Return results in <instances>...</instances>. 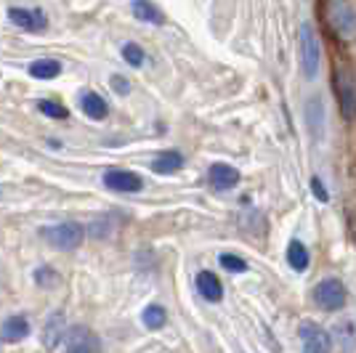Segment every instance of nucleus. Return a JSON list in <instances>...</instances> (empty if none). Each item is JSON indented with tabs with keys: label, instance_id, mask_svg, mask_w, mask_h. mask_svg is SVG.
I'll use <instances>...</instances> for the list:
<instances>
[{
	"label": "nucleus",
	"instance_id": "nucleus-1",
	"mask_svg": "<svg viewBox=\"0 0 356 353\" xmlns=\"http://www.w3.org/2000/svg\"><path fill=\"white\" fill-rule=\"evenodd\" d=\"M298 48H300V69L306 74V80H316L322 69V43L319 35L314 30V24L303 22L298 32Z\"/></svg>",
	"mask_w": 356,
	"mask_h": 353
},
{
	"label": "nucleus",
	"instance_id": "nucleus-2",
	"mask_svg": "<svg viewBox=\"0 0 356 353\" xmlns=\"http://www.w3.org/2000/svg\"><path fill=\"white\" fill-rule=\"evenodd\" d=\"M40 236L54 247V250H77L86 239V229L74 221H64V223H54V226H45L40 229Z\"/></svg>",
	"mask_w": 356,
	"mask_h": 353
},
{
	"label": "nucleus",
	"instance_id": "nucleus-3",
	"mask_svg": "<svg viewBox=\"0 0 356 353\" xmlns=\"http://www.w3.org/2000/svg\"><path fill=\"white\" fill-rule=\"evenodd\" d=\"M327 24L341 40L356 38V8L348 0H327Z\"/></svg>",
	"mask_w": 356,
	"mask_h": 353
},
{
	"label": "nucleus",
	"instance_id": "nucleus-4",
	"mask_svg": "<svg viewBox=\"0 0 356 353\" xmlns=\"http://www.w3.org/2000/svg\"><path fill=\"white\" fill-rule=\"evenodd\" d=\"M335 93L346 120H356V74L348 67L335 69Z\"/></svg>",
	"mask_w": 356,
	"mask_h": 353
},
{
	"label": "nucleus",
	"instance_id": "nucleus-5",
	"mask_svg": "<svg viewBox=\"0 0 356 353\" xmlns=\"http://www.w3.org/2000/svg\"><path fill=\"white\" fill-rule=\"evenodd\" d=\"M346 284L335 277H327L314 287V300L322 311H341L346 306Z\"/></svg>",
	"mask_w": 356,
	"mask_h": 353
},
{
	"label": "nucleus",
	"instance_id": "nucleus-6",
	"mask_svg": "<svg viewBox=\"0 0 356 353\" xmlns=\"http://www.w3.org/2000/svg\"><path fill=\"white\" fill-rule=\"evenodd\" d=\"M300 348L303 353H332V338L325 327H319L316 322H303L300 329Z\"/></svg>",
	"mask_w": 356,
	"mask_h": 353
},
{
	"label": "nucleus",
	"instance_id": "nucleus-7",
	"mask_svg": "<svg viewBox=\"0 0 356 353\" xmlns=\"http://www.w3.org/2000/svg\"><path fill=\"white\" fill-rule=\"evenodd\" d=\"M64 353H102V343L88 327H72L64 335Z\"/></svg>",
	"mask_w": 356,
	"mask_h": 353
},
{
	"label": "nucleus",
	"instance_id": "nucleus-8",
	"mask_svg": "<svg viewBox=\"0 0 356 353\" xmlns=\"http://www.w3.org/2000/svg\"><path fill=\"white\" fill-rule=\"evenodd\" d=\"M102 181H104V186L109 192H120V194H136L144 189L141 176L131 173V170H106Z\"/></svg>",
	"mask_w": 356,
	"mask_h": 353
},
{
	"label": "nucleus",
	"instance_id": "nucleus-9",
	"mask_svg": "<svg viewBox=\"0 0 356 353\" xmlns=\"http://www.w3.org/2000/svg\"><path fill=\"white\" fill-rule=\"evenodd\" d=\"M8 22L27 32H43L48 24V19L40 8H16V6L8 8Z\"/></svg>",
	"mask_w": 356,
	"mask_h": 353
},
{
	"label": "nucleus",
	"instance_id": "nucleus-10",
	"mask_svg": "<svg viewBox=\"0 0 356 353\" xmlns=\"http://www.w3.org/2000/svg\"><path fill=\"white\" fill-rule=\"evenodd\" d=\"M208 181L216 192H229L239 183V173L226 162H213L208 170Z\"/></svg>",
	"mask_w": 356,
	"mask_h": 353
},
{
	"label": "nucleus",
	"instance_id": "nucleus-11",
	"mask_svg": "<svg viewBox=\"0 0 356 353\" xmlns=\"http://www.w3.org/2000/svg\"><path fill=\"white\" fill-rule=\"evenodd\" d=\"M64 327H67V324H64V313H61V311H54L43 327V345L48 351H56L61 343H64V335H67Z\"/></svg>",
	"mask_w": 356,
	"mask_h": 353
},
{
	"label": "nucleus",
	"instance_id": "nucleus-12",
	"mask_svg": "<svg viewBox=\"0 0 356 353\" xmlns=\"http://www.w3.org/2000/svg\"><path fill=\"white\" fill-rule=\"evenodd\" d=\"M306 125H309L314 138H322L325 136V104H322L319 96H312L306 101Z\"/></svg>",
	"mask_w": 356,
	"mask_h": 353
},
{
	"label": "nucleus",
	"instance_id": "nucleus-13",
	"mask_svg": "<svg viewBox=\"0 0 356 353\" xmlns=\"http://www.w3.org/2000/svg\"><path fill=\"white\" fill-rule=\"evenodd\" d=\"M30 335V322L24 316H8L0 327V340L3 343H22Z\"/></svg>",
	"mask_w": 356,
	"mask_h": 353
},
{
	"label": "nucleus",
	"instance_id": "nucleus-14",
	"mask_svg": "<svg viewBox=\"0 0 356 353\" xmlns=\"http://www.w3.org/2000/svg\"><path fill=\"white\" fill-rule=\"evenodd\" d=\"M197 290H200V295H202L205 300H210V303H218L223 297V284L213 271H200V274H197Z\"/></svg>",
	"mask_w": 356,
	"mask_h": 353
},
{
	"label": "nucleus",
	"instance_id": "nucleus-15",
	"mask_svg": "<svg viewBox=\"0 0 356 353\" xmlns=\"http://www.w3.org/2000/svg\"><path fill=\"white\" fill-rule=\"evenodd\" d=\"M80 109H83L90 120H104L106 115H109L106 101L99 96V93H93V90H86V93L80 96Z\"/></svg>",
	"mask_w": 356,
	"mask_h": 353
},
{
	"label": "nucleus",
	"instance_id": "nucleus-16",
	"mask_svg": "<svg viewBox=\"0 0 356 353\" xmlns=\"http://www.w3.org/2000/svg\"><path fill=\"white\" fill-rule=\"evenodd\" d=\"M184 167V154L181 151H163L160 157L152 160V170L160 173V176H170V173H178Z\"/></svg>",
	"mask_w": 356,
	"mask_h": 353
},
{
	"label": "nucleus",
	"instance_id": "nucleus-17",
	"mask_svg": "<svg viewBox=\"0 0 356 353\" xmlns=\"http://www.w3.org/2000/svg\"><path fill=\"white\" fill-rule=\"evenodd\" d=\"M131 11L138 22H147V24H165V16L163 11L152 3V0H134L131 3Z\"/></svg>",
	"mask_w": 356,
	"mask_h": 353
},
{
	"label": "nucleus",
	"instance_id": "nucleus-18",
	"mask_svg": "<svg viewBox=\"0 0 356 353\" xmlns=\"http://www.w3.org/2000/svg\"><path fill=\"white\" fill-rule=\"evenodd\" d=\"M287 263L293 271H306L309 263H312V255L306 250V245L300 242V239H293L290 245H287Z\"/></svg>",
	"mask_w": 356,
	"mask_h": 353
},
{
	"label": "nucleus",
	"instance_id": "nucleus-19",
	"mask_svg": "<svg viewBox=\"0 0 356 353\" xmlns=\"http://www.w3.org/2000/svg\"><path fill=\"white\" fill-rule=\"evenodd\" d=\"M30 74L35 80H54L61 74V64L56 59H38L30 64Z\"/></svg>",
	"mask_w": 356,
	"mask_h": 353
},
{
	"label": "nucleus",
	"instance_id": "nucleus-20",
	"mask_svg": "<svg viewBox=\"0 0 356 353\" xmlns=\"http://www.w3.org/2000/svg\"><path fill=\"white\" fill-rule=\"evenodd\" d=\"M141 322H144V327H149V329H163L165 324H168V311H165L163 306H157V303H152V306H147L144 313H141Z\"/></svg>",
	"mask_w": 356,
	"mask_h": 353
},
{
	"label": "nucleus",
	"instance_id": "nucleus-21",
	"mask_svg": "<svg viewBox=\"0 0 356 353\" xmlns=\"http://www.w3.org/2000/svg\"><path fill=\"white\" fill-rule=\"evenodd\" d=\"M122 59L128 61L131 67H144L147 54H144V48H141L138 43H125L122 45Z\"/></svg>",
	"mask_w": 356,
	"mask_h": 353
},
{
	"label": "nucleus",
	"instance_id": "nucleus-22",
	"mask_svg": "<svg viewBox=\"0 0 356 353\" xmlns=\"http://www.w3.org/2000/svg\"><path fill=\"white\" fill-rule=\"evenodd\" d=\"M38 109L43 112L45 117H51V120H67L70 117V112H67V106H61L59 101H38Z\"/></svg>",
	"mask_w": 356,
	"mask_h": 353
},
{
	"label": "nucleus",
	"instance_id": "nucleus-23",
	"mask_svg": "<svg viewBox=\"0 0 356 353\" xmlns=\"http://www.w3.org/2000/svg\"><path fill=\"white\" fill-rule=\"evenodd\" d=\"M221 265L226 271H232V274H245L248 271V263H245V258H239V255H232V252H223L221 255Z\"/></svg>",
	"mask_w": 356,
	"mask_h": 353
},
{
	"label": "nucleus",
	"instance_id": "nucleus-24",
	"mask_svg": "<svg viewBox=\"0 0 356 353\" xmlns=\"http://www.w3.org/2000/svg\"><path fill=\"white\" fill-rule=\"evenodd\" d=\"M109 85H112V90H115L118 96H128V93H131V83H128V77H122V74H112V77H109Z\"/></svg>",
	"mask_w": 356,
	"mask_h": 353
},
{
	"label": "nucleus",
	"instance_id": "nucleus-25",
	"mask_svg": "<svg viewBox=\"0 0 356 353\" xmlns=\"http://www.w3.org/2000/svg\"><path fill=\"white\" fill-rule=\"evenodd\" d=\"M35 281H38V284H43V287H51V284H56V281H59V277H56L48 265H43V268L35 274Z\"/></svg>",
	"mask_w": 356,
	"mask_h": 353
},
{
	"label": "nucleus",
	"instance_id": "nucleus-26",
	"mask_svg": "<svg viewBox=\"0 0 356 353\" xmlns=\"http://www.w3.org/2000/svg\"><path fill=\"white\" fill-rule=\"evenodd\" d=\"M312 192H314V197H316L319 202H330V192L325 189V183H322V178H319V176L312 178Z\"/></svg>",
	"mask_w": 356,
	"mask_h": 353
}]
</instances>
